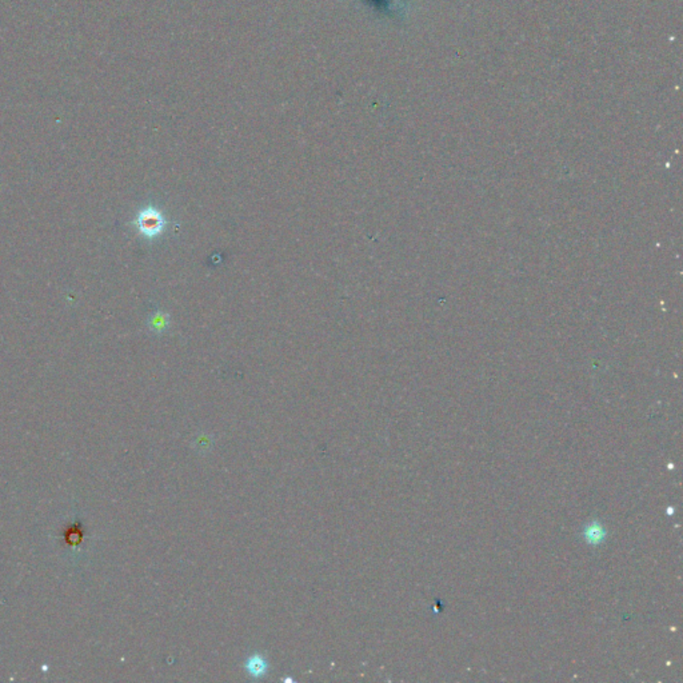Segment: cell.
<instances>
[{
  "mask_svg": "<svg viewBox=\"0 0 683 683\" xmlns=\"http://www.w3.org/2000/svg\"><path fill=\"white\" fill-rule=\"evenodd\" d=\"M603 536H605V533H603V530L598 524L590 526L589 530H587V533H586V538L590 542H593V543H599L603 539Z\"/></svg>",
  "mask_w": 683,
  "mask_h": 683,
  "instance_id": "obj_2",
  "label": "cell"
},
{
  "mask_svg": "<svg viewBox=\"0 0 683 683\" xmlns=\"http://www.w3.org/2000/svg\"><path fill=\"white\" fill-rule=\"evenodd\" d=\"M249 671H250V673H253V674H258V675L263 674V673H265V662H263L262 659H259V661H258V663H255V661L251 659Z\"/></svg>",
  "mask_w": 683,
  "mask_h": 683,
  "instance_id": "obj_3",
  "label": "cell"
},
{
  "mask_svg": "<svg viewBox=\"0 0 683 683\" xmlns=\"http://www.w3.org/2000/svg\"><path fill=\"white\" fill-rule=\"evenodd\" d=\"M135 223H136L139 231L147 238H154L163 231V215L156 208H143L138 214Z\"/></svg>",
  "mask_w": 683,
  "mask_h": 683,
  "instance_id": "obj_1",
  "label": "cell"
}]
</instances>
